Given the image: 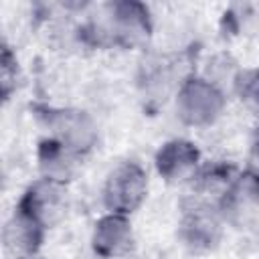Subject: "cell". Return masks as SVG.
Instances as JSON below:
<instances>
[{"label": "cell", "instance_id": "1", "mask_svg": "<svg viewBox=\"0 0 259 259\" xmlns=\"http://www.w3.org/2000/svg\"><path fill=\"white\" fill-rule=\"evenodd\" d=\"M32 113L38 123L49 132V138L65 144L79 156H87L99 142L97 121L85 109L77 107H55L34 103Z\"/></svg>", "mask_w": 259, "mask_h": 259}, {"label": "cell", "instance_id": "2", "mask_svg": "<svg viewBox=\"0 0 259 259\" xmlns=\"http://www.w3.org/2000/svg\"><path fill=\"white\" fill-rule=\"evenodd\" d=\"M225 223L217 206L198 196H186L180 202L178 237L182 245L196 255L214 251L225 235Z\"/></svg>", "mask_w": 259, "mask_h": 259}, {"label": "cell", "instance_id": "3", "mask_svg": "<svg viewBox=\"0 0 259 259\" xmlns=\"http://www.w3.org/2000/svg\"><path fill=\"white\" fill-rule=\"evenodd\" d=\"M227 93L202 75H186L176 89V115L184 125L208 127L225 111Z\"/></svg>", "mask_w": 259, "mask_h": 259}, {"label": "cell", "instance_id": "4", "mask_svg": "<svg viewBox=\"0 0 259 259\" xmlns=\"http://www.w3.org/2000/svg\"><path fill=\"white\" fill-rule=\"evenodd\" d=\"M148 196V172L134 160L119 162L105 178L101 198L107 212L130 217Z\"/></svg>", "mask_w": 259, "mask_h": 259}, {"label": "cell", "instance_id": "5", "mask_svg": "<svg viewBox=\"0 0 259 259\" xmlns=\"http://www.w3.org/2000/svg\"><path fill=\"white\" fill-rule=\"evenodd\" d=\"M105 26L109 45L119 49H140L152 36V16L146 4L121 0L107 4Z\"/></svg>", "mask_w": 259, "mask_h": 259}, {"label": "cell", "instance_id": "6", "mask_svg": "<svg viewBox=\"0 0 259 259\" xmlns=\"http://www.w3.org/2000/svg\"><path fill=\"white\" fill-rule=\"evenodd\" d=\"M69 206H71V198L67 184L38 178L32 184H28L14 210L26 214L28 219L36 221L40 227L49 231L67 217Z\"/></svg>", "mask_w": 259, "mask_h": 259}, {"label": "cell", "instance_id": "7", "mask_svg": "<svg viewBox=\"0 0 259 259\" xmlns=\"http://www.w3.org/2000/svg\"><path fill=\"white\" fill-rule=\"evenodd\" d=\"M214 206L225 225L237 229L253 227L259 208V188L255 172L241 170L239 176L231 182V186L219 196Z\"/></svg>", "mask_w": 259, "mask_h": 259}, {"label": "cell", "instance_id": "8", "mask_svg": "<svg viewBox=\"0 0 259 259\" xmlns=\"http://www.w3.org/2000/svg\"><path fill=\"white\" fill-rule=\"evenodd\" d=\"M200 164H202L200 150L196 148V144L184 138H174L164 142L154 156L156 172L168 184L190 182V178L194 176Z\"/></svg>", "mask_w": 259, "mask_h": 259}, {"label": "cell", "instance_id": "9", "mask_svg": "<svg viewBox=\"0 0 259 259\" xmlns=\"http://www.w3.org/2000/svg\"><path fill=\"white\" fill-rule=\"evenodd\" d=\"M136 237L130 217L105 212L91 233V249L99 259H121L134 249Z\"/></svg>", "mask_w": 259, "mask_h": 259}, {"label": "cell", "instance_id": "10", "mask_svg": "<svg viewBox=\"0 0 259 259\" xmlns=\"http://www.w3.org/2000/svg\"><path fill=\"white\" fill-rule=\"evenodd\" d=\"M45 227L14 210V214L4 223L0 231V243L8 259H36L45 243Z\"/></svg>", "mask_w": 259, "mask_h": 259}, {"label": "cell", "instance_id": "11", "mask_svg": "<svg viewBox=\"0 0 259 259\" xmlns=\"http://www.w3.org/2000/svg\"><path fill=\"white\" fill-rule=\"evenodd\" d=\"M83 156L67 148L65 144L53 140V138H42L36 148V164L40 178L55 180L61 184H69L81 170Z\"/></svg>", "mask_w": 259, "mask_h": 259}, {"label": "cell", "instance_id": "12", "mask_svg": "<svg viewBox=\"0 0 259 259\" xmlns=\"http://www.w3.org/2000/svg\"><path fill=\"white\" fill-rule=\"evenodd\" d=\"M239 172H241V168L227 160H214V162L200 164L198 170L194 172V176L190 178L192 196H198V198L214 204L219 200V196L239 176Z\"/></svg>", "mask_w": 259, "mask_h": 259}, {"label": "cell", "instance_id": "13", "mask_svg": "<svg viewBox=\"0 0 259 259\" xmlns=\"http://www.w3.org/2000/svg\"><path fill=\"white\" fill-rule=\"evenodd\" d=\"M174 79L176 73L172 69V63H168L166 59H154L146 63L140 77V85L144 87V93L152 99H164L170 87H174Z\"/></svg>", "mask_w": 259, "mask_h": 259}, {"label": "cell", "instance_id": "14", "mask_svg": "<svg viewBox=\"0 0 259 259\" xmlns=\"http://www.w3.org/2000/svg\"><path fill=\"white\" fill-rule=\"evenodd\" d=\"M18 83V59L14 51L0 40V91L8 97L14 93Z\"/></svg>", "mask_w": 259, "mask_h": 259}, {"label": "cell", "instance_id": "15", "mask_svg": "<svg viewBox=\"0 0 259 259\" xmlns=\"http://www.w3.org/2000/svg\"><path fill=\"white\" fill-rule=\"evenodd\" d=\"M231 89L243 101L255 103V99H257V73H255V69H239Z\"/></svg>", "mask_w": 259, "mask_h": 259}, {"label": "cell", "instance_id": "16", "mask_svg": "<svg viewBox=\"0 0 259 259\" xmlns=\"http://www.w3.org/2000/svg\"><path fill=\"white\" fill-rule=\"evenodd\" d=\"M6 99H8V95H6V93H2V91H0V107H2V105H4V101H6Z\"/></svg>", "mask_w": 259, "mask_h": 259}, {"label": "cell", "instance_id": "17", "mask_svg": "<svg viewBox=\"0 0 259 259\" xmlns=\"http://www.w3.org/2000/svg\"><path fill=\"white\" fill-rule=\"evenodd\" d=\"M0 180H2V164H0Z\"/></svg>", "mask_w": 259, "mask_h": 259}]
</instances>
